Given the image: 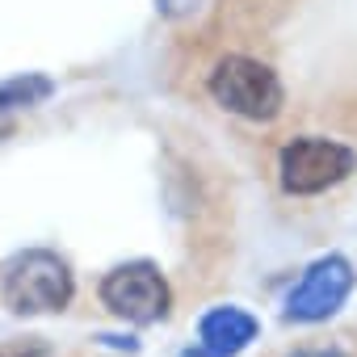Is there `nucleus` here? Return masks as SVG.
<instances>
[{
	"instance_id": "f257e3e1",
	"label": "nucleus",
	"mask_w": 357,
	"mask_h": 357,
	"mask_svg": "<svg viewBox=\"0 0 357 357\" xmlns=\"http://www.w3.org/2000/svg\"><path fill=\"white\" fill-rule=\"evenodd\" d=\"M0 294L13 315H51L63 311L76 294L68 261L51 248H22L0 269Z\"/></svg>"
},
{
	"instance_id": "f03ea898",
	"label": "nucleus",
	"mask_w": 357,
	"mask_h": 357,
	"mask_svg": "<svg viewBox=\"0 0 357 357\" xmlns=\"http://www.w3.org/2000/svg\"><path fill=\"white\" fill-rule=\"evenodd\" d=\"M211 97L236 114V118H248V122H273L282 114V80L269 63L261 59H248V55H223L206 80Z\"/></svg>"
},
{
	"instance_id": "7ed1b4c3",
	"label": "nucleus",
	"mask_w": 357,
	"mask_h": 357,
	"mask_svg": "<svg viewBox=\"0 0 357 357\" xmlns=\"http://www.w3.org/2000/svg\"><path fill=\"white\" fill-rule=\"evenodd\" d=\"M353 168H357L353 147H344L336 139H324V135H303V139H290L282 147L278 181H282L286 194L311 198V194H324V190L340 185Z\"/></svg>"
},
{
	"instance_id": "20e7f679",
	"label": "nucleus",
	"mask_w": 357,
	"mask_h": 357,
	"mask_svg": "<svg viewBox=\"0 0 357 357\" xmlns=\"http://www.w3.org/2000/svg\"><path fill=\"white\" fill-rule=\"evenodd\" d=\"M101 303L126 319V324H160L168 311H172V290L160 273V265L151 261H126V265H114L101 286H97Z\"/></svg>"
},
{
	"instance_id": "39448f33",
	"label": "nucleus",
	"mask_w": 357,
	"mask_h": 357,
	"mask_svg": "<svg viewBox=\"0 0 357 357\" xmlns=\"http://www.w3.org/2000/svg\"><path fill=\"white\" fill-rule=\"evenodd\" d=\"M353 282H357L353 265L340 252H328V257H319V261H311L303 269L298 286L286 294V311L282 315L290 324H324V319H332L344 307V298L353 294Z\"/></svg>"
},
{
	"instance_id": "423d86ee",
	"label": "nucleus",
	"mask_w": 357,
	"mask_h": 357,
	"mask_svg": "<svg viewBox=\"0 0 357 357\" xmlns=\"http://www.w3.org/2000/svg\"><path fill=\"white\" fill-rule=\"evenodd\" d=\"M261 324L257 315H248L244 307H211L202 319H198V344H206L211 353L219 357H236L244 353L252 340H257Z\"/></svg>"
},
{
	"instance_id": "0eeeda50",
	"label": "nucleus",
	"mask_w": 357,
	"mask_h": 357,
	"mask_svg": "<svg viewBox=\"0 0 357 357\" xmlns=\"http://www.w3.org/2000/svg\"><path fill=\"white\" fill-rule=\"evenodd\" d=\"M55 93V80L43 72H22L0 80V114H17V109H34Z\"/></svg>"
},
{
	"instance_id": "6e6552de",
	"label": "nucleus",
	"mask_w": 357,
	"mask_h": 357,
	"mask_svg": "<svg viewBox=\"0 0 357 357\" xmlns=\"http://www.w3.org/2000/svg\"><path fill=\"white\" fill-rule=\"evenodd\" d=\"M51 349L38 340V336H30V340H9L5 349H0V357H47Z\"/></svg>"
},
{
	"instance_id": "1a4fd4ad",
	"label": "nucleus",
	"mask_w": 357,
	"mask_h": 357,
	"mask_svg": "<svg viewBox=\"0 0 357 357\" xmlns=\"http://www.w3.org/2000/svg\"><path fill=\"white\" fill-rule=\"evenodd\" d=\"M155 9L164 17H190V13L202 9V0H155Z\"/></svg>"
},
{
	"instance_id": "9d476101",
	"label": "nucleus",
	"mask_w": 357,
	"mask_h": 357,
	"mask_svg": "<svg viewBox=\"0 0 357 357\" xmlns=\"http://www.w3.org/2000/svg\"><path fill=\"white\" fill-rule=\"evenodd\" d=\"M290 357H349V353L336 344H307V349H294Z\"/></svg>"
},
{
	"instance_id": "9b49d317",
	"label": "nucleus",
	"mask_w": 357,
	"mask_h": 357,
	"mask_svg": "<svg viewBox=\"0 0 357 357\" xmlns=\"http://www.w3.org/2000/svg\"><path fill=\"white\" fill-rule=\"evenodd\" d=\"M181 357H219V353H211V349H206V344H190V349H185V353H181Z\"/></svg>"
}]
</instances>
